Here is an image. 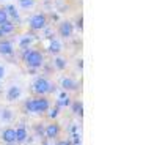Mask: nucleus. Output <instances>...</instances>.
<instances>
[{
    "label": "nucleus",
    "mask_w": 157,
    "mask_h": 145,
    "mask_svg": "<svg viewBox=\"0 0 157 145\" xmlns=\"http://www.w3.org/2000/svg\"><path fill=\"white\" fill-rule=\"evenodd\" d=\"M22 60H24V63L27 65L30 70H38V68L43 66V63H44V55H43L41 50H38V49H30V47H29V49L22 50Z\"/></svg>",
    "instance_id": "nucleus-1"
},
{
    "label": "nucleus",
    "mask_w": 157,
    "mask_h": 145,
    "mask_svg": "<svg viewBox=\"0 0 157 145\" xmlns=\"http://www.w3.org/2000/svg\"><path fill=\"white\" fill-rule=\"evenodd\" d=\"M52 90H54V87L46 77H36L33 81V91L38 96H46Z\"/></svg>",
    "instance_id": "nucleus-2"
},
{
    "label": "nucleus",
    "mask_w": 157,
    "mask_h": 145,
    "mask_svg": "<svg viewBox=\"0 0 157 145\" xmlns=\"http://www.w3.org/2000/svg\"><path fill=\"white\" fill-rule=\"evenodd\" d=\"M46 25H47V18L44 13H36V14H33L29 19V27L32 32L43 30V29H46Z\"/></svg>",
    "instance_id": "nucleus-3"
},
{
    "label": "nucleus",
    "mask_w": 157,
    "mask_h": 145,
    "mask_svg": "<svg viewBox=\"0 0 157 145\" xmlns=\"http://www.w3.org/2000/svg\"><path fill=\"white\" fill-rule=\"evenodd\" d=\"M74 33V24L71 21H61L58 24V35L61 38H69Z\"/></svg>",
    "instance_id": "nucleus-4"
},
{
    "label": "nucleus",
    "mask_w": 157,
    "mask_h": 145,
    "mask_svg": "<svg viewBox=\"0 0 157 145\" xmlns=\"http://www.w3.org/2000/svg\"><path fill=\"white\" fill-rule=\"evenodd\" d=\"M60 136V126L57 123H49L44 126V137H47L49 140H54Z\"/></svg>",
    "instance_id": "nucleus-5"
},
{
    "label": "nucleus",
    "mask_w": 157,
    "mask_h": 145,
    "mask_svg": "<svg viewBox=\"0 0 157 145\" xmlns=\"http://www.w3.org/2000/svg\"><path fill=\"white\" fill-rule=\"evenodd\" d=\"M2 140L6 143V145H16V129L14 128H6L3 129L2 133Z\"/></svg>",
    "instance_id": "nucleus-6"
},
{
    "label": "nucleus",
    "mask_w": 157,
    "mask_h": 145,
    "mask_svg": "<svg viewBox=\"0 0 157 145\" xmlns=\"http://www.w3.org/2000/svg\"><path fill=\"white\" fill-rule=\"evenodd\" d=\"M35 103H36L38 114H46L50 109V103L46 96H35Z\"/></svg>",
    "instance_id": "nucleus-7"
},
{
    "label": "nucleus",
    "mask_w": 157,
    "mask_h": 145,
    "mask_svg": "<svg viewBox=\"0 0 157 145\" xmlns=\"http://www.w3.org/2000/svg\"><path fill=\"white\" fill-rule=\"evenodd\" d=\"M5 8V11H6V14H8V19L13 22V24H19L21 22V16H19V11H17V8L14 6V5H6V6H3Z\"/></svg>",
    "instance_id": "nucleus-8"
},
{
    "label": "nucleus",
    "mask_w": 157,
    "mask_h": 145,
    "mask_svg": "<svg viewBox=\"0 0 157 145\" xmlns=\"http://www.w3.org/2000/svg\"><path fill=\"white\" fill-rule=\"evenodd\" d=\"M60 85H61L63 91H74L78 87L77 82H75V79H72V77H63V79H60Z\"/></svg>",
    "instance_id": "nucleus-9"
},
{
    "label": "nucleus",
    "mask_w": 157,
    "mask_h": 145,
    "mask_svg": "<svg viewBox=\"0 0 157 145\" xmlns=\"http://www.w3.org/2000/svg\"><path fill=\"white\" fill-rule=\"evenodd\" d=\"M14 54V49H13V44L8 39H2L0 41V55H5V57H10Z\"/></svg>",
    "instance_id": "nucleus-10"
},
{
    "label": "nucleus",
    "mask_w": 157,
    "mask_h": 145,
    "mask_svg": "<svg viewBox=\"0 0 157 145\" xmlns=\"http://www.w3.org/2000/svg\"><path fill=\"white\" fill-rule=\"evenodd\" d=\"M47 49H49L50 54L58 55L60 52H61V49H63V44L60 43V39H50V41H49V46H47Z\"/></svg>",
    "instance_id": "nucleus-11"
},
{
    "label": "nucleus",
    "mask_w": 157,
    "mask_h": 145,
    "mask_svg": "<svg viewBox=\"0 0 157 145\" xmlns=\"http://www.w3.org/2000/svg\"><path fill=\"white\" fill-rule=\"evenodd\" d=\"M71 104V99H69V96H68V93L66 91H61V93L58 95V99H57V109L60 111L61 107H66V106H69Z\"/></svg>",
    "instance_id": "nucleus-12"
},
{
    "label": "nucleus",
    "mask_w": 157,
    "mask_h": 145,
    "mask_svg": "<svg viewBox=\"0 0 157 145\" xmlns=\"http://www.w3.org/2000/svg\"><path fill=\"white\" fill-rule=\"evenodd\" d=\"M19 96H21V88L17 85H11L6 91V99L8 101H16V99H19Z\"/></svg>",
    "instance_id": "nucleus-13"
},
{
    "label": "nucleus",
    "mask_w": 157,
    "mask_h": 145,
    "mask_svg": "<svg viewBox=\"0 0 157 145\" xmlns=\"http://www.w3.org/2000/svg\"><path fill=\"white\" fill-rule=\"evenodd\" d=\"M27 139H29V131H27V128H25V126L16 128V142L22 143V142H25Z\"/></svg>",
    "instance_id": "nucleus-14"
},
{
    "label": "nucleus",
    "mask_w": 157,
    "mask_h": 145,
    "mask_svg": "<svg viewBox=\"0 0 157 145\" xmlns=\"http://www.w3.org/2000/svg\"><path fill=\"white\" fill-rule=\"evenodd\" d=\"M16 30V25L14 24H13L11 21H8V22H5L3 25H0V32H2L3 33V36L5 35H11L13 32H14Z\"/></svg>",
    "instance_id": "nucleus-15"
},
{
    "label": "nucleus",
    "mask_w": 157,
    "mask_h": 145,
    "mask_svg": "<svg viewBox=\"0 0 157 145\" xmlns=\"http://www.w3.org/2000/svg\"><path fill=\"white\" fill-rule=\"evenodd\" d=\"M25 111H27L29 114H38V109H36V103H35V98H29L27 101H25Z\"/></svg>",
    "instance_id": "nucleus-16"
},
{
    "label": "nucleus",
    "mask_w": 157,
    "mask_h": 145,
    "mask_svg": "<svg viewBox=\"0 0 157 145\" xmlns=\"http://www.w3.org/2000/svg\"><path fill=\"white\" fill-rule=\"evenodd\" d=\"M71 109H72V112H74L75 115L83 117V104H82V101H74V103L71 104Z\"/></svg>",
    "instance_id": "nucleus-17"
},
{
    "label": "nucleus",
    "mask_w": 157,
    "mask_h": 145,
    "mask_svg": "<svg viewBox=\"0 0 157 145\" xmlns=\"http://www.w3.org/2000/svg\"><path fill=\"white\" fill-rule=\"evenodd\" d=\"M36 5V0H19V6L22 10H33Z\"/></svg>",
    "instance_id": "nucleus-18"
},
{
    "label": "nucleus",
    "mask_w": 157,
    "mask_h": 145,
    "mask_svg": "<svg viewBox=\"0 0 157 145\" xmlns=\"http://www.w3.org/2000/svg\"><path fill=\"white\" fill-rule=\"evenodd\" d=\"M32 41H33V39H32L30 36H22V38L19 39V47H21L22 50L29 49V46L32 44Z\"/></svg>",
    "instance_id": "nucleus-19"
},
{
    "label": "nucleus",
    "mask_w": 157,
    "mask_h": 145,
    "mask_svg": "<svg viewBox=\"0 0 157 145\" xmlns=\"http://www.w3.org/2000/svg\"><path fill=\"white\" fill-rule=\"evenodd\" d=\"M54 63H55V68L57 70H64V68H66V60H64L61 55H57Z\"/></svg>",
    "instance_id": "nucleus-20"
},
{
    "label": "nucleus",
    "mask_w": 157,
    "mask_h": 145,
    "mask_svg": "<svg viewBox=\"0 0 157 145\" xmlns=\"http://www.w3.org/2000/svg\"><path fill=\"white\" fill-rule=\"evenodd\" d=\"M2 120H3V122H11V120H13V112L8 111V109L2 111Z\"/></svg>",
    "instance_id": "nucleus-21"
},
{
    "label": "nucleus",
    "mask_w": 157,
    "mask_h": 145,
    "mask_svg": "<svg viewBox=\"0 0 157 145\" xmlns=\"http://www.w3.org/2000/svg\"><path fill=\"white\" fill-rule=\"evenodd\" d=\"M10 19H8V14H6V11H5V8H0V25H3L5 22H8Z\"/></svg>",
    "instance_id": "nucleus-22"
},
{
    "label": "nucleus",
    "mask_w": 157,
    "mask_h": 145,
    "mask_svg": "<svg viewBox=\"0 0 157 145\" xmlns=\"http://www.w3.org/2000/svg\"><path fill=\"white\" fill-rule=\"evenodd\" d=\"M47 112H49V115H50V118H55V117L58 115V109H57V107H54V109H49Z\"/></svg>",
    "instance_id": "nucleus-23"
},
{
    "label": "nucleus",
    "mask_w": 157,
    "mask_h": 145,
    "mask_svg": "<svg viewBox=\"0 0 157 145\" xmlns=\"http://www.w3.org/2000/svg\"><path fill=\"white\" fill-rule=\"evenodd\" d=\"M71 131H69V133L72 134V136H75V134H78V126L74 123V125H71V128H69Z\"/></svg>",
    "instance_id": "nucleus-24"
},
{
    "label": "nucleus",
    "mask_w": 157,
    "mask_h": 145,
    "mask_svg": "<svg viewBox=\"0 0 157 145\" xmlns=\"http://www.w3.org/2000/svg\"><path fill=\"white\" fill-rule=\"evenodd\" d=\"M77 29H78V30H82V29H83V19H82V18H78V19H77Z\"/></svg>",
    "instance_id": "nucleus-25"
},
{
    "label": "nucleus",
    "mask_w": 157,
    "mask_h": 145,
    "mask_svg": "<svg viewBox=\"0 0 157 145\" xmlns=\"http://www.w3.org/2000/svg\"><path fill=\"white\" fill-rule=\"evenodd\" d=\"M3 76H5V66H3V65H0V81L3 79Z\"/></svg>",
    "instance_id": "nucleus-26"
},
{
    "label": "nucleus",
    "mask_w": 157,
    "mask_h": 145,
    "mask_svg": "<svg viewBox=\"0 0 157 145\" xmlns=\"http://www.w3.org/2000/svg\"><path fill=\"white\" fill-rule=\"evenodd\" d=\"M55 145H71V142H69V140H60V142H57Z\"/></svg>",
    "instance_id": "nucleus-27"
},
{
    "label": "nucleus",
    "mask_w": 157,
    "mask_h": 145,
    "mask_svg": "<svg viewBox=\"0 0 157 145\" xmlns=\"http://www.w3.org/2000/svg\"><path fill=\"white\" fill-rule=\"evenodd\" d=\"M2 38H3V33H2V32H0V39H2Z\"/></svg>",
    "instance_id": "nucleus-28"
},
{
    "label": "nucleus",
    "mask_w": 157,
    "mask_h": 145,
    "mask_svg": "<svg viewBox=\"0 0 157 145\" xmlns=\"http://www.w3.org/2000/svg\"><path fill=\"white\" fill-rule=\"evenodd\" d=\"M44 145H50V143H44Z\"/></svg>",
    "instance_id": "nucleus-29"
}]
</instances>
